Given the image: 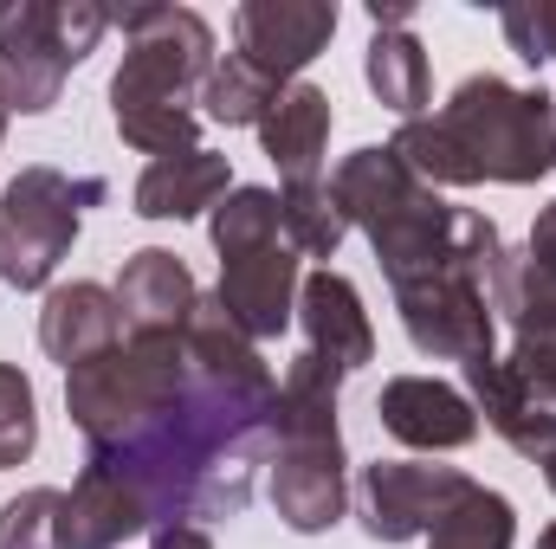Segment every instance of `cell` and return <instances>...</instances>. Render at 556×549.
<instances>
[{
  "label": "cell",
  "instance_id": "obj_1",
  "mask_svg": "<svg viewBox=\"0 0 556 549\" xmlns=\"http://www.w3.org/2000/svg\"><path fill=\"white\" fill-rule=\"evenodd\" d=\"M330 194L343 220L369 233L389 291H408L433 272H479L485 284L498 278V259H505L498 227L472 207H446L389 142L343 155L330 175Z\"/></svg>",
  "mask_w": 556,
  "mask_h": 549
},
{
  "label": "cell",
  "instance_id": "obj_2",
  "mask_svg": "<svg viewBox=\"0 0 556 549\" xmlns=\"http://www.w3.org/2000/svg\"><path fill=\"white\" fill-rule=\"evenodd\" d=\"M389 149L427 188H479V181L531 188L556 168V98L479 72L433 117L402 124Z\"/></svg>",
  "mask_w": 556,
  "mask_h": 549
},
{
  "label": "cell",
  "instance_id": "obj_3",
  "mask_svg": "<svg viewBox=\"0 0 556 549\" xmlns=\"http://www.w3.org/2000/svg\"><path fill=\"white\" fill-rule=\"evenodd\" d=\"M214 72V33L188 7H130L124 13V65L111 78L117 137L142 155L201 149V85Z\"/></svg>",
  "mask_w": 556,
  "mask_h": 549
},
{
  "label": "cell",
  "instance_id": "obj_4",
  "mask_svg": "<svg viewBox=\"0 0 556 549\" xmlns=\"http://www.w3.org/2000/svg\"><path fill=\"white\" fill-rule=\"evenodd\" d=\"M111 188L98 175H65L52 162H33L20 168L7 188H0V278L13 291H46L59 259L72 253L78 227H85V207H98Z\"/></svg>",
  "mask_w": 556,
  "mask_h": 549
},
{
  "label": "cell",
  "instance_id": "obj_5",
  "mask_svg": "<svg viewBox=\"0 0 556 549\" xmlns=\"http://www.w3.org/2000/svg\"><path fill=\"white\" fill-rule=\"evenodd\" d=\"M395 310H402V330L420 356L433 362H472V356H492L498 343V310H492V284L479 272H433L395 291Z\"/></svg>",
  "mask_w": 556,
  "mask_h": 549
},
{
  "label": "cell",
  "instance_id": "obj_6",
  "mask_svg": "<svg viewBox=\"0 0 556 549\" xmlns=\"http://www.w3.org/2000/svg\"><path fill=\"white\" fill-rule=\"evenodd\" d=\"M472 478L459 465H420V459H376L363 465L356 511L376 544H415L440 524V511L466 491Z\"/></svg>",
  "mask_w": 556,
  "mask_h": 549
},
{
  "label": "cell",
  "instance_id": "obj_7",
  "mask_svg": "<svg viewBox=\"0 0 556 549\" xmlns=\"http://www.w3.org/2000/svg\"><path fill=\"white\" fill-rule=\"evenodd\" d=\"M350 505L343 485V433L337 426H304V433H278L273 459V511L298 537H324Z\"/></svg>",
  "mask_w": 556,
  "mask_h": 549
},
{
  "label": "cell",
  "instance_id": "obj_8",
  "mask_svg": "<svg viewBox=\"0 0 556 549\" xmlns=\"http://www.w3.org/2000/svg\"><path fill=\"white\" fill-rule=\"evenodd\" d=\"M337 7L330 0H247L233 13V52L260 65L273 85H298V72L330 46Z\"/></svg>",
  "mask_w": 556,
  "mask_h": 549
},
{
  "label": "cell",
  "instance_id": "obj_9",
  "mask_svg": "<svg viewBox=\"0 0 556 549\" xmlns=\"http://www.w3.org/2000/svg\"><path fill=\"white\" fill-rule=\"evenodd\" d=\"M65 52L52 46V0L0 7V111L39 117L65 91Z\"/></svg>",
  "mask_w": 556,
  "mask_h": 549
},
{
  "label": "cell",
  "instance_id": "obj_10",
  "mask_svg": "<svg viewBox=\"0 0 556 549\" xmlns=\"http://www.w3.org/2000/svg\"><path fill=\"white\" fill-rule=\"evenodd\" d=\"M298 253L278 240V246H260V253H240V259H220V310L233 317V330L240 336H253V343H266L278 336L285 323H291V310H298Z\"/></svg>",
  "mask_w": 556,
  "mask_h": 549
},
{
  "label": "cell",
  "instance_id": "obj_11",
  "mask_svg": "<svg viewBox=\"0 0 556 549\" xmlns=\"http://www.w3.org/2000/svg\"><path fill=\"white\" fill-rule=\"evenodd\" d=\"M298 323H304V349L324 356L330 369L356 375L363 362H376V330H369V310L356 297V284L343 272H311L298 284Z\"/></svg>",
  "mask_w": 556,
  "mask_h": 549
},
{
  "label": "cell",
  "instance_id": "obj_12",
  "mask_svg": "<svg viewBox=\"0 0 556 549\" xmlns=\"http://www.w3.org/2000/svg\"><path fill=\"white\" fill-rule=\"evenodd\" d=\"M376 420H382L402 446H415V452H453V446H466V439L479 433L472 401H466L459 388L433 382V375H395V382L382 388V401H376Z\"/></svg>",
  "mask_w": 556,
  "mask_h": 549
},
{
  "label": "cell",
  "instance_id": "obj_13",
  "mask_svg": "<svg viewBox=\"0 0 556 549\" xmlns=\"http://www.w3.org/2000/svg\"><path fill=\"white\" fill-rule=\"evenodd\" d=\"M124 343V310H117V291L78 278V284H52L46 291V310H39V349L65 369L104 356Z\"/></svg>",
  "mask_w": 556,
  "mask_h": 549
},
{
  "label": "cell",
  "instance_id": "obj_14",
  "mask_svg": "<svg viewBox=\"0 0 556 549\" xmlns=\"http://www.w3.org/2000/svg\"><path fill=\"white\" fill-rule=\"evenodd\" d=\"M142 531H155L149 524V505H142L111 465H91L85 459L78 485L65 491L59 549H117V544H130V537H142Z\"/></svg>",
  "mask_w": 556,
  "mask_h": 549
},
{
  "label": "cell",
  "instance_id": "obj_15",
  "mask_svg": "<svg viewBox=\"0 0 556 549\" xmlns=\"http://www.w3.org/2000/svg\"><path fill=\"white\" fill-rule=\"evenodd\" d=\"M201 304V284L194 272L162 253V246H142L124 259V278H117V310H124V330L130 336H155V330H181Z\"/></svg>",
  "mask_w": 556,
  "mask_h": 549
},
{
  "label": "cell",
  "instance_id": "obj_16",
  "mask_svg": "<svg viewBox=\"0 0 556 549\" xmlns=\"http://www.w3.org/2000/svg\"><path fill=\"white\" fill-rule=\"evenodd\" d=\"M227 194H233L227 155H214V149H181V155H162V162L142 168L137 214L142 220H194V214H214Z\"/></svg>",
  "mask_w": 556,
  "mask_h": 549
},
{
  "label": "cell",
  "instance_id": "obj_17",
  "mask_svg": "<svg viewBox=\"0 0 556 549\" xmlns=\"http://www.w3.org/2000/svg\"><path fill=\"white\" fill-rule=\"evenodd\" d=\"M466 388H472V413H485V426H492L511 452H525V459H538V452H544L556 413L544 408L518 375H511V362H505L498 349L466 362Z\"/></svg>",
  "mask_w": 556,
  "mask_h": 549
},
{
  "label": "cell",
  "instance_id": "obj_18",
  "mask_svg": "<svg viewBox=\"0 0 556 549\" xmlns=\"http://www.w3.org/2000/svg\"><path fill=\"white\" fill-rule=\"evenodd\" d=\"M260 142L278 162L285 188L317 181L324 175V149H330V98L317 85H285L278 104L260 117Z\"/></svg>",
  "mask_w": 556,
  "mask_h": 549
},
{
  "label": "cell",
  "instance_id": "obj_19",
  "mask_svg": "<svg viewBox=\"0 0 556 549\" xmlns=\"http://www.w3.org/2000/svg\"><path fill=\"white\" fill-rule=\"evenodd\" d=\"M278 240H285L298 259H337V246L350 240V220H343L330 181L278 188Z\"/></svg>",
  "mask_w": 556,
  "mask_h": 549
},
{
  "label": "cell",
  "instance_id": "obj_20",
  "mask_svg": "<svg viewBox=\"0 0 556 549\" xmlns=\"http://www.w3.org/2000/svg\"><path fill=\"white\" fill-rule=\"evenodd\" d=\"M369 91L402 117L415 124L433 98V78H427V52H420L415 33H376L369 39Z\"/></svg>",
  "mask_w": 556,
  "mask_h": 549
},
{
  "label": "cell",
  "instance_id": "obj_21",
  "mask_svg": "<svg viewBox=\"0 0 556 549\" xmlns=\"http://www.w3.org/2000/svg\"><path fill=\"white\" fill-rule=\"evenodd\" d=\"M427 544L433 549H511L518 544V511H511V498H498V491H485L479 478L440 511V524L427 531Z\"/></svg>",
  "mask_w": 556,
  "mask_h": 549
},
{
  "label": "cell",
  "instance_id": "obj_22",
  "mask_svg": "<svg viewBox=\"0 0 556 549\" xmlns=\"http://www.w3.org/2000/svg\"><path fill=\"white\" fill-rule=\"evenodd\" d=\"M278 91H285V85H273L260 65H247L240 52H227V59H214L207 85H201V104H207V117H214V124L240 130V124H260V117L273 111Z\"/></svg>",
  "mask_w": 556,
  "mask_h": 549
},
{
  "label": "cell",
  "instance_id": "obj_23",
  "mask_svg": "<svg viewBox=\"0 0 556 549\" xmlns=\"http://www.w3.org/2000/svg\"><path fill=\"white\" fill-rule=\"evenodd\" d=\"M207 233H214L220 259H240V253L278 246V194L273 188H233V194L207 214Z\"/></svg>",
  "mask_w": 556,
  "mask_h": 549
},
{
  "label": "cell",
  "instance_id": "obj_24",
  "mask_svg": "<svg viewBox=\"0 0 556 549\" xmlns=\"http://www.w3.org/2000/svg\"><path fill=\"white\" fill-rule=\"evenodd\" d=\"M59 518H65V491H52V485L7 498L0 505V549H59Z\"/></svg>",
  "mask_w": 556,
  "mask_h": 549
},
{
  "label": "cell",
  "instance_id": "obj_25",
  "mask_svg": "<svg viewBox=\"0 0 556 549\" xmlns=\"http://www.w3.org/2000/svg\"><path fill=\"white\" fill-rule=\"evenodd\" d=\"M505 362H511V375H518L544 408H556V317H518Z\"/></svg>",
  "mask_w": 556,
  "mask_h": 549
},
{
  "label": "cell",
  "instance_id": "obj_26",
  "mask_svg": "<svg viewBox=\"0 0 556 549\" xmlns=\"http://www.w3.org/2000/svg\"><path fill=\"white\" fill-rule=\"evenodd\" d=\"M33 446H39V408H33V382H26L13 362H0V472L26 465V459H33Z\"/></svg>",
  "mask_w": 556,
  "mask_h": 549
},
{
  "label": "cell",
  "instance_id": "obj_27",
  "mask_svg": "<svg viewBox=\"0 0 556 549\" xmlns=\"http://www.w3.org/2000/svg\"><path fill=\"white\" fill-rule=\"evenodd\" d=\"M104 33H111V13L104 7H91V0H52V46L65 52V65L91 59Z\"/></svg>",
  "mask_w": 556,
  "mask_h": 549
},
{
  "label": "cell",
  "instance_id": "obj_28",
  "mask_svg": "<svg viewBox=\"0 0 556 549\" xmlns=\"http://www.w3.org/2000/svg\"><path fill=\"white\" fill-rule=\"evenodd\" d=\"M149 549H214V537H207L201 524H162Z\"/></svg>",
  "mask_w": 556,
  "mask_h": 549
},
{
  "label": "cell",
  "instance_id": "obj_29",
  "mask_svg": "<svg viewBox=\"0 0 556 549\" xmlns=\"http://www.w3.org/2000/svg\"><path fill=\"white\" fill-rule=\"evenodd\" d=\"M369 20H376V33H408L415 7L408 0H369Z\"/></svg>",
  "mask_w": 556,
  "mask_h": 549
},
{
  "label": "cell",
  "instance_id": "obj_30",
  "mask_svg": "<svg viewBox=\"0 0 556 549\" xmlns=\"http://www.w3.org/2000/svg\"><path fill=\"white\" fill-rule=\"evenodd\" d=\"M538 465H544V478H551V491H556V426H551V439H544V452H538Z\"/></svg>",
  "mask_w": 556,
  "mask_h": 549
},
{
  "label": "cell",
  "instance_id": "obj_31",
  "mask_svg": "<svg viewBox=\"0 0 556 549\" xmlns=\"http://www.w3.org/2000/svg\"><path fill=\"white\" fill-rule=\"evenodd\" d=\"M538 549H556V524H551V531H544V537H538Z\"/></svg>",
  "mask_w": 556,
  "mask_h": 549
},
{
  "label": "cell",
  "instance_id": "obj_32",
  "mask_svg": "<svg viewBox=\"0 0 556 549\" xmlns=\"http://www.w3.org/2000/svg\"><path fill=\"white\" fill-rule=\"evenodd\" d=\"M0 137H7V111H0Z\"/></svg>",
  "mask_w": 556,
  "mask_h": 549
}]
</instances>
